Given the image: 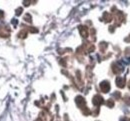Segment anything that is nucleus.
I'll use <instances>...</instances> for the list:
<instances>
[{"label": "nucleus", "mask_w": 130, "mask_h": 121, "mask_svg": "<svg viewBox=\"0 0 130 121\" xmlns=\"http://www.w3.org/2000/svg\"><path fill=\"white\" fill-rule=\"evenodd\" d=\"M99 86H100V89L102 90V92L104 93H107L110 90V83L108 81H102Z\"/></svg>", "instance_id": "nucleus-1"}, {"label": "nucleus", "mask_w": 130, "mask_h": 121, "mask_svg": "<svg viewBox=\"0 0 130 121\" xmlns=\"http://www.w3.org/2000/svg\"><path fill=\"white\" fill-rule=\"evenodd\" d=\"M75 102L76 104L80 107V108H83V106L85 105V99L82 97V96H77L76 98H75ZM85 107V106H84Z\"/></svg>", "instance_id": "nucleus-4"}, {"label": "nucleus", "mask_w": 130, "mask_h": 121, "mask_svg": "<svg viewBox=\"0 0 130 121\" xmlns=\"http://www.w3.org/2000/svg\"><path fill=\"white\" fill-rule=\"evenodd\" d=\"M79 31L81 33L82 37H87L88 36V32H87V28L85 26H79Z\"/></svg>", "instance_id": "nucleus-6"}, {"label": "nucleus", "mask_w": 130, "mask_h": 121, "mask_svg": "<svg viewBox=\"0 0 130 121\" xmlns=\"http://www.w3.org/2000/svg\"><path fill=\"white\" fill-rule=\"evenodd\" d=\"M112 70H113V72L115 74H119V73H121L123 71V67L119 63H116L115 62V63L112 64Z\"/></svg>", "instance_id": "nucleus-2"}, {"label": "nucleus", "mask_w": 130, "mask_h": 121, "mask_svg": "<svg viewBox=\"0 0 130 121\" xmlns=\"http://www.w3.org/2000/svg\"><path fill=\"white\" fill-rule=\"evenodd\" d=\"M107 106H108V107H113V106H114V101H113V100L109 99V100L107 101Z\"/></svg>", "instance_id": "nucleus-9"}, {"label": "nucleus", "mask_w": 130, "mask_h": 121, "mask_svg": "<svg viewBox=\"0 0 130 121\" xmlns=\"http://www.w3.org/2000/svg\"><path fill=\"white\" fill-rule=\"evenodd\" d=\"M116 85L119 88H123L125 86V79L123 77H117L116 78Z\"/></svg>", "instance_id": "nucleus-5"}, {"label": "nucleus", "mask_w": 130, "mask_h": 121, "mask_svg": "<svg viewBox=\"0 0 130 121\" xmlns=\"http://www.w3.org/2000/svg\"><path fill=\"white\" fill-rule=\"evenodd\" d=\"M114 96H116V97H118V98H120V96H121V94H120L119 92H117V93H114Z\"/></svg>", "instance_id": "nucleus-13"}, {"label": "nucleus", "mask_w": 130, "mask_h": 121, "mask_svg": "<svg viewBox=\"0 0 130 121\" xmlns=\"http://www.w3.org/2000/svg\"><path fill=\"white\" fill-rule=\"evenodd\" d=\"M24 5H29V2H27V1H25V2H24Z\"/></svg>", "instance_id": "nucleus-16"}, {"label": "nucleus", "mask_w": 130, "mask_h": 121, "mask_svg": "<svg viewBox=\"0 0 130 121\" xmlns=\"http://www.w3.org/2000/svg\"><path fill=\"white\" fill-rule=\"evenodd\" d=\"M92 102H93V104L95 106H100L101 104L104 102V100H103V98L100 95H95L93 97V99H92Z\"/></svg>", "instance_id": "nucleus-3"}, {"label": "nucleus", "mask_w": 130, "mask_h": 121, "mask_svg": "<svg viewBox=\"0 0 130 121\" xmlns=\"http://www.w3.org/2000/svg\"><path fill=\"white\" fill-rule=\"evenodd\" d=\"M125 103H127L128 105H130V96H125Z\"/></svg>", "instance_id": "nucleus-11"}, {"label": "nucleus", "mask_w": 130, "mask_h": 121, "mask_svg": "<svg viewBox=\"0 0 130 121\" xmlns=\"http://www.w3.org/2000/svg\"><path fill=\"white\" fill-rule=\"evenodd\" d=\"M26 31H21V32H19V37H21V38H25L26 37Z\"/></svg>", "instance_id": "nucleus-10"}, {"label": "nucleus", "mask_w": 130, "mask_h": 121, "mask_svg": "<svg viewBox=\"0 0 130 121\" xmlns=\"http://www.w3.org/2000/svg\"><path fill=\"white\" fill-rule=\"evenodd\" d=\"M30 31H31V32H37V29H35V28H30Z\"/></svg>", "instance_id": "nucleus-15"}, {"label": "nucleus", "mask_w": 130, "mask_h": 121, "mask_svg": "<svg viewBox=\"0 0 130 121\" xmlns=\"http://www.w3.org/2000/svg\"><path fill=\"white\" fill-rule=\"evenodd\" d=\"M120 121H130L128 118H126V117H124V118H121V120Z\"/></svg>", "instance_id": "nucleus-14"}, {"label": "nucleus", "mask_w": 130, "mask_h": 121, "mask_svg": "<svg viewBox=\"0 0 130 121\" xmlns=\"http://www.w3.org/2000/svg\"><path fill=\"white\" fill-rule=\"evenodd\" d=\"M22 13V8H18L16 10V15H20Z\"/></svg>", "instance_id": "nucleus-12"}, {"label": "nucleus", "mask_w": 130, "mask_h": 121, "mask_svg": "<svg viewBox=\"0 0 130 121\" xmlns=\"http://www.w3.org/2000/svg\"><path fill=\"white\" fill-rule=\"evenodd\" d=\"M83 113H84V115H89V114H90V110H89L87 107H84V109H83Z\"/></svg>", "instance_id": "nucleus-7"}, {"label": "nucleus", "mask_w": 130, "mask_h": 121, "mask_svg": "<svg viewBox=\"0 0 130 121\" xmlns=\"http://www.w3.org/2000/svg\"><path fill=\"white\" fill-rule=\"evenodd\" d=\"M24 19H25V21H27V22H31V15H30V14H26Z\"/></svg>", "instance_id": "nucleus-8"}, {"label": "nucleus", "mask_w": 130, "mask_h": 121, "mask_svg": "<svg viewBox=\"0 0 130 121\" xmlns=\"http://www.w3.org/2000/svg\"><path fill=\"white\" fill-rule=\"evenodd\" d=\"M2 15H3V13H2V12H1V11H0V17H1V16H2Z\"/></svg>", "instance_id": "nucleus-17"}]
</instances>
